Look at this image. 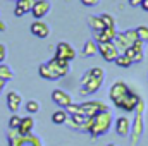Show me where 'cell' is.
Returning <instances> with one entry per match:
<instances>
[{
  "label": "cell",
  "instance_id": "44dd1931",
  "mask_svg": "<svg viewBox=\"0 0 148 146\" xmlns=\"http://www.w3.org/2000/svg\"><path fill=\"white\" fill-rule=\"evenodd\" d=\"M95 53H98V45L95 40H86L84 46H83V57H93Z\"/></svg>",
  "mask_w": 148,
  "mask_h": 146
},
{
  "label": "cell",
  "instance_id": "7c38bea8",
  "mask_svg": "<svg viewBox=\"0 0 148 146\" xmlns=\"http://www.w3.org/2000/svg\"><path fill=\"white\" fill-rule=\"evenodd\" d=\"M52 100H53V103L59 105L60 108H67V107L73 103L71 95H69L67 91H64V89H53V91H52Z\"/></svg>",
  "mask_w": 148,
  "mask_h": 146
},
{
  "label": "cell",
  "instance_id": "ac0fdd59",
  "mask_svg": "<svg viewBox=\"0 0 148 146\" xmlns=\"http://www.w3.org/2000/svg\"><path fill=\"white\" fill-rule=\"evenodd\" d=\"M35 0H16V9H14V16L16 17H23L28 12H31Z\"/></svg>",
  "mask_w": 148,
  "mask_h": 146
},
{
  "label": "cell",
  "instance_id": "6da1fadb",
  "mask_svg": "<svg viewBox=\"0 0 148 146\" xmlns=\"http://www.w3.org/2000/svg\"><path fill=\"white\" fill-rule=\"evenodd\" d=\"M112 120H114V117H112L110 110L97 113V115L91 117V120H90V129H88V132L91 134V138H100L102 134H105V132L110 129Z\"/></svg>",
  "mask_w": 148,
  "mask_h": 146
},
{
  "label": "cell",
  "instance_id": "603a6c76",
  "mask_svg": "<svg viewBox=\"0 0 148 146\" xmlns=\"http://www.w3.org/2000/svg\"><path fill=\"white\" fill-rule=\"evenodd\" d=\"M86 21H88V26H90L93 31H102V29H105V26H103L100 16H88Z\"/></svg>",
  "mask_w": 148,
  "mask_h": 146
},
{
  "label": "cell",
  "instance_id": "4fadbf2b",
  "mask_svg": "<svg viewBox=\"0 0 148 146\" xmlns=\"http://www.w3.org/2000/svg\"><path fill=\"white\" fill-rule=\"evenodd\" d=\"M115 35H117L115 28H105V29H102V31H93V40L97 41V45L110 43V41H114Z\"/></svg>",
  "mask_w": 148,
  "mask_h": 146
},
{
  "label": "cell",
  "instance_id": "d6986e66",
  "mask_svg": "<svg viewBox=\"0 0 148 146\" xmlns=\"http://www.w3.org/2000/svg\"><path fill=\"white\" fill-rule=\"evenodd\" d=\"M33 127H35V120H33V117L28 115V117H23L21 119V124L17 127V132L21 136H29L33 132Z\"/></svg>",
  "mask_w": 148,
  "mask_h": 146
},
{
  "label": "cell",
  "instance_id": "ba28073f",
  "mask_svg": "<svg viewBox=\"0 0 148 146\" xmlns=\"http://www.w3.org/2000/svg\"><path fill=\"white\" fill-rule=\"evenodd\" d=\"M129 86L124 83V81H115L114 84L110 86V89H109V96H110V100L115 103V102H119L122 96H126L127 93H129Z\"/></svg>",
  "mask_w": 148,
  "mask_h": 146
},
{
  "label": "cell",
  "instance_id": "8fae6325",
  "mask_svg": "<svg viewBox=\"0 0 148 146\" xmlns=\"http://www.w3.org/2000/svg\"><path fill=\"white\" fill-rule=\"evenodd\" d=\"M52 9V3L48 0H35L33 3V9H31V14L35 19H43Z\"/></svg>",
  "mask_w": 148,
  "mask_h": 146
},
{
  "label": "cell",
  "instance_id": "836d02e7",
  "mask_svg": "<svg viewBox=\"0 0 148 146\" xmlns=\"http://www.w3.org/2000/svg\"><path fill=\"white\" fill-rule=\"evenodd\" d=\"M141 9L148 12V0H143V2H141Z\"/></svg>",
  "mask_w": 148,
  "mask_h": 146
},
{
  "label": "cell",
  "instance_id": "484cf974",
  "mask_svg": "<svg viewBox=\"0 0 148 146\" xmlns=\"http://www.w3.org/2000/svg\"><path fill=\"white\" fill-rule=\"evenodd\" d=\"M0 77H2V79H5V81H9V79H12V77H14V71H12L9 65L0 64Z\"/></svg>",
  "mask_w": 148,
  "mask_h": 146
},
{
  "label": "cell",
  "instance_id": "30bf717a",
  "mask_svg": "<svg viewBox=\"0 0 148 146\" xmlns=\"http://www.w3.org/2000/svg\"><path fill=\"white\" fill-rule=\"evenodd\" d=\"M98 53L103 57V60H107V62H115V59L121 55L119 53V50L115 48V45L114 43H102V45H98Z\"/></svg>",
  "mask_w": 148,
  "mask_h": 146
},
{
  "label": "cell",
  "instance_id": "3957f363",
  "mask_svg": "<svg viewBox=\"0 0 148 146\" xmlns=\"http://www.w3.org/2000/svg\"><path fill=\"white\" fill-rule=\"evenodd\" d=\"M138 41V35H136V29H126L124 33H117L114 38V45L115 48L119 50V53H124L127 48L133 46V43Z\"/></svg>",
  "mask_w": 148,
  "mask_h": 146
},
{
  "label": "cell",
  "instance_id": "9c48e42d",
  "mask_svg": "<svg viewBox=\"0 0 148 146\" xmlns=\"http://www.w3.org/2000/svg\"><path fill=\"white\" fill-rule=\"evenodd\" d=\"M90 117H84V115H73V117H69L67 119V126L69 127H73L74 131H84V132H88V129H90Z\"/></svg>",
  "mask_w": 148,
  "mask_h": 146
},
{
  "label": "cell",
  "instance_id": "d4e9b609",
  "mask_svg": "<svg viewBox=\"0 0 148 146\" xmlns=\"http://www.w3.org/2000/svg\"><path fill=\"white\" fill-rule=\"evenodd\" d=\"M100 19H102V23H103L105 28H115V19H114V16H110L109 12L100 14Z\"/></svg>",
  "mask_w": 148,
  "mask_h": 146
},
{
  "label": "cell",
  "instance_id": "8d00e7d4",
  "mask_svg": "<svg viewBox=\"0 0 148 146\" xmlns=\"http://www.w3.org/2000/svg\"><path fill=\"white\" fill-rule=\"evenodd\" d=\"M107 146H117V145H114V143H110V145H107Z\"/></svg>",
  "mask_w": 148,
  "mask_h": 146
},
{
  "label": "cell",
  "instance_id": "f1b7e54d",
  "mask_svg": "<svg viewBox=\"0 0 148 146\" xmlns=\"http://www.w3.org/2000/svg\"><path fill=\"white\" fill-rule=\"evenodd\" d=\"M66 112H67V115H69V117H73V115H83L81 105H76V103H71V105L66 108Z\"/></svg>",
  "mask_w": 148,
  "mask_h": 146
},
{
  "label": "cell",
  "instance_id": "cb8c5ba5",
  "mask_svg": "<svg viewBox=\"0 0 148 146\" xmlns=\"http://www.w3.org/2000/svg\"><path fill=\"white\" fill-rule=\"evenodd\" d=\"M115 64H117L119 67H122V69H129V67L133 65V60H131L129 57H126L124 53H121V55L115 59Z\"/></svg>",
  "mask_w": 148,
  "mask_h": 146
},
{
  "label": "cell",
  "instance_id": "2e32d148",
  "mask_svg": "<svg viewBox=\"0 0 148 146\" xmlns=\"http://www.w3.org/2000/svg\"><path fill=\"white\" fill-rule=\"evenodd\" d=\"M102 84H103V79H90L86 84H81V88H79V95H83V96H86V95H93V93H97V91L102 88Z\"/></svg>",
  "mask_w": 148,
  "mask_h": 146
},
{
  "label": "cell",
  "instance_id": "ffe728a7",
  "mask_svg": "<svg viewBox=\"0 0 148 146\" xmlns=\"http://www.w3.org/2000/svg\"><path fill=\"white\" fill-rule=\"evenodd\" d=\"M38 74H40V77H43V79H47V81H57V79H60L57 74L48 67V64H41V65L38 67Z\"/></svg>",
  "mask_w": 148,
  "mask_h": 146
},
{
  "label": "cell",
  "instance_id": "5bb4252c",
  "mask_svg": "<svg viewBox=\"0 0 148 146\" xmlns=\"http://www.w3.org/2000/svg\"><path fill=\"white\" fill-rule=\"evenodd\" d=\"M29 29H31L33 36L40 38V40H43V38H47L48 35H50V28H48V24H47V23H43L41 19H35V21L31 23Z\"/></svg>",
  "mask_w": 148,
  "mask_h": 146
},
{
  "label": "cell",
  "instance_id": "e0dca14e",
  "mask_svg": "<svg viewBox=\"0 0 148 146\" xmlns=\"http://www.w3.org/2000/svg\"><path fill=\"white\" fill-rule=\"evenodd\" d=\"M5 102H7V108L10 110L12 113H16L17 110L21 108V105H23V98H21V95L17 91H9L7 96H5Z\"/></svg>",
  "mask_w": 148,
  "mask_h": 146
},
{
  "label": "cell",
  "instance_id": "d590c367",
  "mask_svg": "<svg viewBox=\"0 0 148 146\" xmlns=\"http://www.w3.org/2000/svg\"><path fill=\"white\" fill-rule=\"evenodd\" d=\"M5 84H7V81H5V79H2V77H0V88H5Z\"/></svg>",
  "mask_w": 148,
  "mask_h": 146
},
{
  "label": "cell",
  "instance_id": "277c9868",
  "mask_svg": "<svg viewBox=\"0 0 148 146\" xmlns=\"http://www.w3.org/2000/svg\"><path fill=\"white\" fill-rule=\"evenodd\" d=\"M140 95H136L133 89H129V93L126 95V96H122L119 102H115L114 105L117 107V108L124 110V112H133V110H136V105L140 103Z\"/></svg>",
  "mask_w": 148,
  "mask_h": 146
},
{
  "label": "cell",
  "instance_id": "e575fe53",
  "mask_svg": "<svg viewBox=\"0 0 148 146\" xmlns=\"http://www.w3.org/2000/svg\"><path fill=\"white\" fill-rule=\"evenodd\" d=\"M5 28H7V24L3 21H0V31H5Z\"/></svg>",
  "mask_w": 148,
  "mask_h": 146
},
{
  "label": "cell",
  "instance_id": "f546056e",
  "mask_svg": "<svg viewBox=\"0 0 148 146\" xmlns=\"http://www.w3.org/2000/svg\"><path fill=\"white\" fill-rule=\"evenodd\" d=\"M21 119H23V117H19L17 113H12L10 119H9V129H17L19 124H21Z\"/></svg>",
  "mask_w": 148,
  "mask_h": 146
},
{
  "label": "cell",
  "instance_id": "7a4b0ae2",
  "mask_svg": "<svg viewBox=\"0 0 148 146\" xmlns=\"http://www.w3.org/2000/svg\"><path fill=\"white\" fill-rule=\"evenodd\" d=\"M136 115H134V120L131 124V146H136L141 134H143V129H145V124H143V113H145V102L140 100V103L136 105Z\"/></svg>",
  "mask_w": 148,
  "mask_h": 146
},
{
  "label": "cell",
  "instance_id": "7402d4cb",
  "mask_svg": "<svg viewBox=\"0 0 148 146\" xmlns=\"http://www.w3.org/2000/svg\"><path fill=\"white\" fill-rule=\"evenodd\" d=\"M67 119H69V115H67V112H66L64 108L55 110V112L52 113V122H53V124H57V126L66 124V122H67Z\"/></svg>",
  "mask_w": 148,
  "mask_h": 146
},
{
  "label": "cell",
  "instance_id": "52a82bcc",
  "mask_svg": "<svg viewBox=\"0 0 148 146\" xmlns=\"http://www.w3.org/2000/svg\"><path fill=\"white\" fill-rule=\"evenodd\" d=\"M48 67L57 74L59 77H64L66 74H69V60H64V59H57V57H52L48 62Z\"/></svg>",
  "mask_w": 148,
  "mask_h": 146
},
{
  "label": "cell",
  "instance_id": "4316f807",
  "mask_svg": "<svg viewBox=\"0 0 148 146\" xmlns=\"http://www.w3.org/2000/svg\"><path fill=\"white\" fill-rule=\"evenodd\" d=\"M26 112L28 113H36V112H40V102L38 100H28L26 102Z\"/></svg>",
  "mask_w": 148,
  "mask_h": 146
},
{
  "label": "cell",
  "instance_id": "d6a6232c",
  "mask_svg": "<svg viewBox=\"0 0 148 146\" xmlns=\"http://www.w3.org/2000/svg\"><path fill=\"white\" fill-rule=\"evenodd\" d=\"M141 2H143V0H127V3H129L131 7H141Z\"/></svg>",
  "mask_w": 148,
  "mask_h": 146
},
{
  "label": "cell",
  "instance_id": "83f0119b",
  "mask_svg": "<svg viewBox=\"0 0 148 146\" xmlns=\"http://www.w3.org/2000/svg\"><path fill=\"white\" fill-rule=\"evenodd\" d=\"M136 35H138V40L147 43L148 41V26H138L136 28Z\"/></svg>",
  "mask_w": 148,
  "mask_h": 146
},
{
  "label": "cell",
  "instance_id": "74e56055",
  "mask_svg": "<svg viewBox=\"0 0 148 146\" xmlns=\"http://www.w3.org/2000/svg\"><path fill=\"white\" fill-rule=\"evenodd\" d=\"M2 89H3V88H0V93H2Z\"/></svg>",
  "mask_w": 148,
  "mask_h": 146
},
{
  "label": "cell",
  "instance_id": "5b68a950",
  "mask_svg": "<svg viewBox=\"0 0 148 146\" xmlns=\"http://www.w3.org/2000/svg\"><path fill=\"white\" fill-rule=\"evenodd\" d=\"M81 105V110H83V115L84 117H95L97 113L100 112H107L109 107L105 102H100V100H95V102H84V103H79Z\"/></svg>",
  "mask_w": 148,
  "mask_h": 146
},
{
  "label": "cell",
  "instance_id": "9a60e30c",
  "mask_svg": "<svg viewBox=\"0 0 148 146\" xmlns=\"http://www.w3.org/2000/svg\"><path fill=\"white\" fill-rule=\"evenodd\" d=\"M131 120L127 119V117H119L117 120H115V132H117V136H121V138H127L129 134H131Z\"/></svg>",
  "mask_w": 148,
  "mask_h": 146
},
{
  "label": "cell",
  "instance_id": "8992f818",
  "mask_svg": "<svg viewBox=\"0 0 148 146\" xmlns=\"http://www.w3.org/2000/svg\"><path fill=\"white\" fill-rule=\"evenodd\" d=\"M76 50H74L73 45H69L67 41H60V43H57V46H55V55L53 57H57V59H64V60H73L76 59Z\"/></svg>",
  "mask_w": 148,
  "mask_h": 146
},
{
  "label": "cell",
  "instance_id": "1f68e13d",
  "mask_svg": "<svg viewBox=\"0 0 148 146\" xmlns=\"http://www.w3.org/2000/svg\"><path fill=\"white\" fill-rule=\"evenodd\" d=\"M98 2L100 0H81V3L86 7H95V5H98Z\"/></svg>",
  "mask_w": 148,
  "mask_h": 146
},
{
  "label": "cell",
  "instance_id": "4dcf8cb0",
  "mask_svg": "<svg viewBox=\"0 0 148 146\" xmlns=\"http://www.w3.org/2000/svg\"><path fill=\"white\" fill-rule=\"evenodd\" d=\"M5 57H7V46L3 43H0V64H3Z\"/></svg>",
  "mask_w": 148,
  "mask_h": 146
}]
</instances>
